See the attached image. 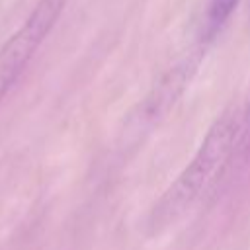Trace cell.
Listing matches in <instances>:
<instances>
[{
    "mask_svg": "<svg viewBox=\"0 0 250 250\" xmlns=\"http://www.w3.org/2000/svg\"><path fill=\"white\" fill-rule=\"evenodd\" d=\"M68 0H39L21 27L0 49V104L20 80Z\"/></svg>",
    "mask_w": 250,
    "mask_h": 250,
    "instance_id": "3",
    "label": "cell"
},
{
    "mask_svg": "<svg viewBox=\"0 0 250 250\" xmlns=\"http://www.w3.org/2000/svg\"><path fill=\"white\" fill-rule=\"evenodd\" d=\"M240 0H205L199 21V43L209 45L227 25Z\"/></svg>",
    "mask_w": 250,
    "mask_h": 250,
    "instance_id": "5",
    "label": "cell"
},
{
    "mask_svg": "<svg viewBox=\"0 0 250 250\" xmlns=\"http://www.w3.org/2000/svg\"><path fill=\"white\" fill-rule=\"evenodd\" d=\"M238 123L240 113L236 109H227L215 119L191 162L182 170V174L170 184V188L152 207L148 215L150 232H158L174 223L203 193L205 188L217 182V176L232 148Z\"/></svg>",
    "mask_w": 250,
    "mask_h": 250,
    "instance_id": "1",
    "label": "cell"
},
{
    "mask_svg": "<svg viewBox=\"0 0 250 250\" xmlns=\"http://www.w3.org/2000/svg\"><path fill=\"white\" fill-rule=\"evenodd\" d=\"M250 164V104L246 107V111L240 115V123H238V131L232 143V148L229 152V158L223 166V170L217 176V182H229L232 176L244 172Z\"/></svg>",
    "mask_w": 250,
    "mask_h": 250,
    "instance_id": "4",
    "label": "cell"
},
{
    "mask_svg": "<svg viewBox=\"0 0 250 250\" xmlns=\"http://www.w3.org/2000/svg\"><path fill=\"white\" fill-rule=\"evenodd\" d=\"M205 47L201 45L193 49L189 55H186L182 61H178L172 68H168L158 82L148 90V94L139 102V105L131 111V115L125 121V139L127 141H139L148 131H152L176 105L184 90L189 86L203 55ZM125 141V143H127Z\"/></svg>",
    "mask_w": 250,
    "mask_h": 250,
    "instance_id": "2",
    "label": "cell"
}]
</instances>
